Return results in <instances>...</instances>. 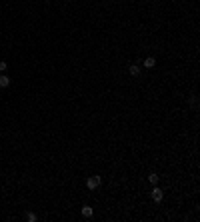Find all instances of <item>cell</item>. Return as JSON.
Listing matches in <instances>:
<instances>
[{
	"label": "cell",
	"instance_id": "1",
	"mask_svg": "<svg viewBox=\"0 0 200 222\" xmlns=\"http://www.w3.org/2000/svg\"><path fill=\"white\" fill-rule=\"evenodd\" d=\"M100 176H96V174H94V176H88L86 178V186H88V190H96V188H98V186H100Z\"/></svg>",
	"mask_w": 200,
	"mask_h": 222
},
{
	"label": "cell",
	"instance_id": "2",
	"mask_svg": "<svg viewBox=\"0 0 200 222\" xmlns=\"http://www.w3.org/2000/svg\"><path fill=\"white\" fill-rule=\"evenodd\" d=\"M150 196H152V200H154V202L158 204V202H162V198H164V192H162V190L158 188V186L154 184V188H152V192H150Z\"/></svg>",
	"mask_w": 200,
	"mask_h": 222
},
{
	"label": "cell",
	"instance_id": "3",
	"mask_svg": "<svg viewBox=\"0 0 200 222\" xmlns=\"http://www.w3.org/2000/svg\"><path fill=\"white\" fill-rule=\"evenodd\" d=\"M80 212H82V216H84V218H92V214H94L92 206H88V204H84V206L80 208Z\"/></svg>",
	"mask_w": 200,
	"mask_h": 222
},
{
	"label": "cell",
	"instance_id": "4",
	"mask_svg": "<svg viewBox=\"0 0 200 222\" xmlns=\"http://www.w3.org/2000/svg\"><path fill=\"white\" fill-rule=\"evenodd\" d=\"M8 86H10V78L4 72H0V88H8Z\"/></svg>",
	"mask_w": 200,
	"mask_h": 222
},
{
	"label": "cell",
	"instance_id": "5",
	"mask_svg": "<svg viewBox=\"0 0 200 222\" xmlns=\"http://www.w3.org/2000/svg\"><path fill=\"white\" fill-rule=\"evenodd\" d=\"M144 68H154L156 66V58L154 56H148V58H144V64H142Z\"/></svg>",
	"mask_w": 200,
	"mask_h": 222
},
{
	"label": "cell",
	"instance_id": "6",
	"mask_svg": "<svg viewBox=\"0 0 200 222\" xmlns=\"http://www.w3.org/2000/svg\"><path fill=\"white\" fill-rule=\"evenodd\" d=\"M128 74L130 76H138L140 74V66H138V64H130V66H128Z\"/></svg>",
	"mask_w": 200,
	"mask_h": 222
},
{
	"label": "cell",
	"instance_id": "7",
	"mask_svg": "<svg viewBox=\"0 0 200 222\" xmlns=\"http://www.w3.org/2000/svg\"><path fill=\"white\" fill-rule=\"evenodd\" d=\"M158 180H160V176H158V174H156V172L148 174V182H150L152 186H154V184H158Z\"/></svg>",
	"mask_w": 200,
	"mask_h": 222
},
{
	"label": "cell",
	"instance_id": "8",
	"mask_svg": "<svg viewBox=\"0 0 200 222\" xmlns=\"http://www.w3.org/2000/svg\"><path fill=\"white\" fill-rule=\"evenodd\" d=\"M36 218H38V216L34 214V212H26V220L28 222H36Z\"/></svg>",
	"mask_w": 200,
	"mask_h": 222
},
{
	"label": "cell",
	"instance_id": "9",
	"mask_svg": "<svg viewBox=\"0 0 200 222\" xmlns=\"http://www.w3.org/2000/svg\"><path fill=\"white\" fill-rule=\"evenodd\" d=\"M6 68H8V64L4 62V60H0V72H4V70H6Z\"/></svg>",
	"mask_w": 200,
	"mask_h": 222
}]
</instances>
